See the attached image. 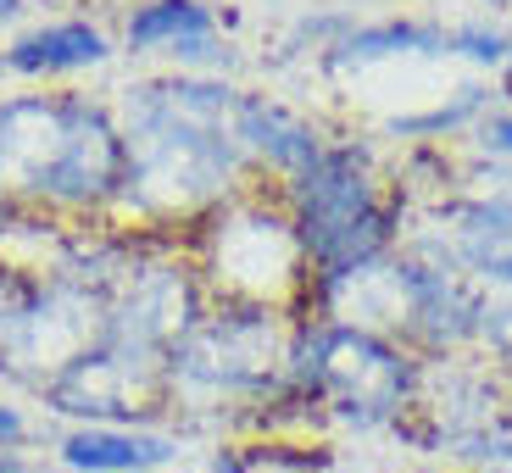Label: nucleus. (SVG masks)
Here are the masks:
<instances>
[{
  "label": "nucleus",
  "instance_id": "obj_4",
  "mask_svg": "<svg viewBox=\"0 0 512 473\" xmlns=\"http://www.w3.org/2000/svg\"><path fill=\"white\" fill-rule=\"evenodd\" d=\"M240 140H251L268 162L301 167V173L323 156L318 151V134H312L301 117H290L284 106H268V101H240Z\"/></svg>",
  "mask_w": 512,
  "mask_h": 473
},
{
  "label": "nucleus",
  "instance_id": "obj_7",
  "mask_svg": "<svg viewBox=\"0 0 512 473\" xmlns=\"http://www.w3.org/2000/svg\"><path fill=\"white\" fill-rule=\"evenodd\" d=\"M407 51V45H435L429 34H418V28H379V34H357L346 45V56H390V51Z\"/></svg>",
  "mask_w": 512,
  "mask_h": 473
},
{
  "label": "nucleus",
  "instance_id": "obj_1",
  "mask_svg": "<svg viewBox=\"0 0 512 473\" xmlns=\"http://www.w3.org/2000/svg\"><path fill=\"white\" fill-rule=\"evenodd\" d=\"M301 240L329 273H351L384 240L368 179L351 156H318L301 173Z\"/></svg>",
  "mask_w": 512,
  "mask_h": 473
},
{
  "label": "nucleus",
  "instance_id": "obj_11",
  "mask_svg": "<svg viewBox=\"0 0 512 473\" xmlns=\"http://www.w3.org/2000/svg\"><path fill=\"white\" fill-rule=\"evenodd\" d=\"M485 457L501 462V468H512V435L507 440H485Z\"/></svg>",
  "mask_w": 512,
  "mask_h": 473
},
{
  "label": "nucleus",
  "instance_id": "obj_15",
  "mask_svg": "<svg viewBox=\"0 0 512 473\" xmlns=\"http://www.w3.org/2000/svg\"><path fill=\"white\" fill-rule=\"evenodd\" d=\"M0 67H6V62H0Z\"/></svg>",
  "mask_w": 512,
  "mask_h": 473
},
{
  "label": "nucleus",
  "instance_id": "obj_12",
  "mask_svg": "<svg viewBox=\"0 0 512 473\" xmlns=\"http://www.w3.org/2000/svg\"><path fill=\"white\" fill-rule=\"evenodd\" d=\"M0 473H23V451H6V457H0Z\"/></svg>",
  "mask_w": 512,
  "mask_h": 473
},
{
  "label": "nucleus",
  "instance_id": "obj_13",
  "mask_svg": "<svg viewBox=\"0 0 512 473\" xmlns=\"http://www.w3.org/2000/svg\"><path fill=\"white\" fill-rule=\"evenodd\" d=\"M17 6H23V0H0V23H6V17H17Z\"/></svg>",
  "mask_w": 512,
  "mask_h": 473
},
{
  "label": "nucleus",
  "instance_id": "obj_5",
  "mask_svg": "<svg viewBox=\"0 0 512 473\" xmlns=\"http://www.w3.org/2000/svg\"><path fill=\"white\" fill-rule=\"evenodd\" d=\"M195 39H212V12L201 0H145L128 17V45L134 51H179V45H195Z\"/></svg>",
  "mask_w": 512,
  "mask_h": 473
},
{
  "label": "nucleus",
  "instance_id": "obj_10",
  "mask_svg": "<svg viewBox=\"0 0 512 473\" xmlns=\"http://www.w3.org/2000/svg\"><path fill=\"white\" fill-rule=\"evenodd\" d=\"M490 145L512 156V117H496V123H490Z\"/></svg>",
  "mask_w": 512,
  "mask_h": 473
},
{
  "label": "nucleus",
  "instance_id": "obj_3",
  "mask_svg": "<svg viewBox=\"0 0 512 473\" xmlns=\"http://www.w3.org/2000/svg\"><path fill=\"white\" fill-rule=\"evenodd\" d=\"M112 56V39L101 34L95 23H51V28H34L0 56L23 78H51V73H84V67H101Z\"/></svg>",
  "mask_w": 512,
  "mask_h": 473
},
{
  "label": "nucleus",
  "instance_id": "obj_9",
  "mask_svg": "<svg viewBox=\"0 0 512 473\" xmlns=\"http://www.w3.org/2000/svg\"><path fill=\"white\" fill-rule=\"evenodd\" d=\"M457 45H468V56H479V62H501V56H507V39H501V34H485V28H468V34H457Z\"/></svg>",
  "mask_w": 512,
  "mask_h": 473
},
{
  "label": "nucleus",
  "instance_id": "obj_2",
  "mask_svg": "<svg viewBox=\"0 0 512 473\" xmlns=\"http://www.w3.org/2000/svg\"><path fill=\"white\" fill-rule=\"evenodd\" d=\"M67 473H162L179 457V440L145 423H78L56 446Z\"/></svg>",
  "mask_w": 512,
  "mask_h": 473
},
{
  "label": "nucleus",
  "instance_id": "obj_14",
  "mask_svg": "<svg viewBox=\"0 0 512 473\" xmlns=\"http://www.w3.org/2000/svg\"><path fill=\"white\" fill-rule=\"evenodd\" d=\"M496 473H512V468H496Z\"/></svg>",
  "mask_w": 512,
  "mask_h": 473
},
{
  "label": "nucleus",
  "instance_id": "obj_6",
  "mask_svg": "<svg viewBox=\"0 0 512 473\" xmlns=\"http://www.w3.org/2000/svg\"><path fill=\"white\" fill-rule=\"evenodd\" d=\"M468 256H474L479 273L512 284V206H485V212H474Z\"/></svg>",
  "mask_w": 512,
  "mask_h": 473
},
{
  "label": "nucleus",
  "instance_id": "obj_8",
  "mask_svg": "<svg viewBox=\"0 0 512 473\" xmlns=\"http://www.w3.org/2000/svg\"><path fill=\"white\" fill-rule=\"evenodd\" d=\"M23 440H28V418H23V407L0 401V457H6V451H17Z\"/></svg>",
  "mask_w": 512,
  "mask_h": 473
}]
</instances>
